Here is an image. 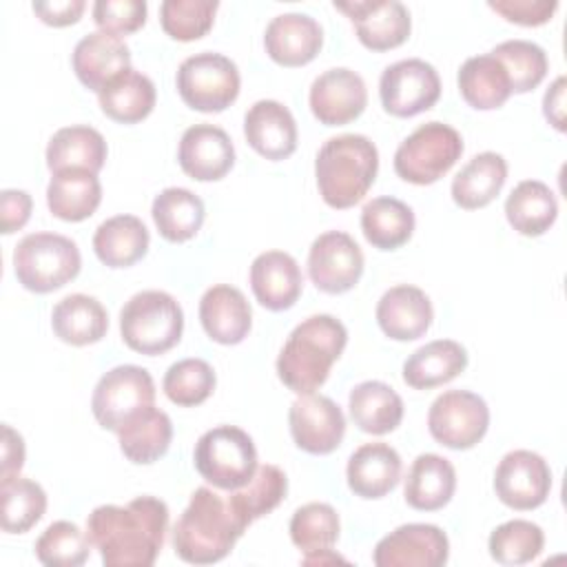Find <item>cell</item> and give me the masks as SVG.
Here are the masks:
<instances>
[{"label":"cell","instance_id":"cell-1","mask_svg":"<svg viewBox=\"0 0 567 567\" xmlns=\"http://www.w3.org/2000/svg\"><path fill=\"white\" fill-rule=\"evenodd\" d=\"M166 527L168 507L155 496L100 505L86 518L89 540L106 567H151L162 551Z\"/></svg>","mask_w":567,"mask_h":567},{"label":"cell","instance_id":"cell-2","mask_svg":"<svg viewBox=\"0 0 567 567\" xmlns=\"http://www.w3.org/2000/svg\"><path fill=\"white\" fill-rule=\"evenodd\" d=\"M348 343L346 326L332 315H312L288 334L279 357L277 374L295 394H310L321 388L332 363Z\"/></svg>","mask_w":567,"mask_h":567},{"label":"cell","instance_id":"cell-3","mask_svg":"<svg viewBox=\"0 0 567 567\" xmlns=\"http://www.w3.org/2000/svg\"><path fill=\"white\" fill-rule=\"evenodd\" d=\"M244 529L221 494L197 487L173 527V547L184 563L210 565L230 554Z\"/></svg>","mask_w":567,"mask_h":567},{"label":"cell","instance_id":"cell-4","mask_svg":"<svg viewBox=\"0 0 567 567\" xmlns=\"http://www.w3.org/2000/svg\"><path fill=\"white\" fill-rule=\"evenodd\" d=\"M379 151L359 133H343L323 142L315 159V177L321 199L330 208H350L363 199L377 179Z\"/></svg>","mask_w":567,"mask_h":567},{"label":"cell","instance_id":"cell-5","mask_svg":"<svg viewBox=\"0 0 567 567\" xmlns=\"http://www.w3.org/2000/svg\"><path fill=\"white\" fill-rule=\"evenodd\" d=\"M184 312L164 290H142L120 310L122 341L140 354H164L182 339Z\"/></svg>","mask_w":567,"mask_h":567},{"label":"cell","instance_id":"cell-6","mask_svg":"<svg viewBox=\"0 0 567 567\" xmlns=\"http://www.w3.org/2000/svg\"><path fill=\"white\" fill-rule=\"evenodd\" d=\"M80 268L78 244L58 233L24 235L13 248L16 277L31 292H53L73 281Z\"/></svg>","mask_w":567,"mask_h":567},{"label":"cell","instance_id":"cell-7","mask_svg":"<svg viewBox=\"0 0 567 567\" xmlns=\"http://www.w3.org/2000/svg\"><path fill=\"white\" fill-rule=\"evenodd\" d=\"M193 461L204 481L228 492L246 485L259 467L252 439L237 425L206 430L195 443Z\"/></svg>","mask_w":567,"mask_h":567},{"label":"cell","instance_id":"cell-8","mask_svg":"<svg viewBox=\"0 0 567 567\" xmlns=\"http://www.w3.org/2000/svg\"><path fill=\"white\" fill-rule=\"evenodd\" d=\"M461 133L443 122H425L394 153V171L403 182L425 186L441 179L461 157Z\"/></svg>","mask_w":567,"mask_h":567},{"label":"cell","instance_id":"cell-9","mask_svg":"<svg viewBox=\"0 0 567 567\" xmlns=\"http://www.w3.org/2000/svg\"><path fill=\"white\" fill-rule=\"evenodd\" d=\"M177 93L186 106L202 113H219L228 109L239 95L237 64L215 51L188 55L175 75Z\"/></svg>","mask_w":567,"mask_h":567},{"label":"cell","instance_id":"cell-10","mask_svg":"<svg viewBox=\"0 0 567 567\" xmlns=\"http://www.w3.org/2000/svg\"><path fill=\"white\" fill-rule=\"evenodd\" d=\"M155 405V383L146 368L117 365L100 377L91 396L95 421L111 432H117L128 419Z\"/></svg>","mask_w":567,"mask_h":567},{"label":"cell","instance_id":"cell-11","mask_svg":"<svg viewBox=\"0 0 567 567\" xmlns=\"http://www.w3.org/2000/svg\"><path fill=\"white\" fill-rule=\"evenodd\" d=\"M489 427V408L470 390H447L434 399L427 412V430L450 450L474 447Z\"/></svg>","mask_w":567,"mask_h":567},{"label":"cell","instance_id":"cell-12","mask_svg":"<svg viewBox=\"0 0 567 567\" xmlns=\"http://www.w3.org/2000/svg\"><path fill=\"white\" fill-rule=\"evenodd\" d=\"M379 97L394 117H412L432 109L441 97V78L436 69L421 60H399L381 73Z\"/></svg>","mask_w":567,"mask_h":567},{"label":"cell","instance_id":"cell-13","mask_svg":"<svg viewBox=\"0 0 567 567\" xmlns=\"http://www.w3.org/2000/svg\"><path fill=\"white\" fill-rule=\"evenodd\" d=\"M551 489L547 461L532 450L507 452L494 472V492L512 509L527 512L540 507Z\"/></svg>","mask_w":567,"mask_h":567},{"label":"cell","instance_id":"cell-14","mask_svg":"<svg viewBox=\"0 0 567 567\" xmlns=\"http://www.w3.org/2000/svg\"><path fill=\"white\" fill-rule=\"evenodd\" d=\"M308 275L321 292H348L363 275V252L348 233L328 230L308 250Z\"/></svg>","mask_w":567,"mask_h":567},{"label":"cell","instance_id":"cell-15","mask_svg":"<svg viewBox=\"0 0 567 567\" xmlns=\"http://www.w3.org/2000/svg\"><path fill=\"white\" fill-rule=\"evenodd\" d=\"M290 434L299 450L308 454L334 452L346 434V416L341 408L323 394H299L288 412Z\"/></svg>","mask_w":567,"mask_h":567},{"label":"cell","instance_id":"cell-16","mask_svg":"<svg viewBox=\"0 0 567 567\" xmlns=\"http://www.w3.org/2000/svg\"><path fill=\"white\" fill-rule=\"evenodd\" d=\"M450 540L430 523H408L383 536L372 554L377 567H441L447 563Z\"/></svg>","mask_w":567,"mask_h":567},{"label":"cell","instance_id":"cell-17","mask_svg":"<svg viewBox=\"0 0 567 567\" xmlns=\"http://www.w3.org/2000/svg\"><path fill=\"white\" fill-rule=\"evenodd\" d=\"M334 9L352 20L359 42L372 51L403 44L412 29L410 11L399 0H334Z\"/></svg>","mask_w":567,"mask_h":567},{"label":"cell","instance_id":"cell-18","mask_svg":"<svg viewBox=\"0 0 567 567\" xmlns=\"http://www.w3.org/2000/svg\"><path fill=\"white\" fill-rule=\"evenodd\" d=\"M312 115L326 126H343L357 120L368 104L363 78L346 66L328 69L315 78L308 93Z\"/></svg>","mask_w":567,"mask_h":567},{"label":"cell","instance_id":"cell-19","mask_svg":"<svg viewBox=\"0 0 567 567\" xmlns=\"http://www.w3.org/2000/svg\"><path fill=\"white\" fill-rule=\"evenodd\" d=\"M182 171L197 182H217L235 164V146L228 133L215 124H195L182 133L177 146Z\"/></svg>","mask_w":567,"mask_h":567},{"label":"cell","instance_id":"cell-20","mask_svg":"<svg viewBox=\"0 0 567 567\" xmlns=\"http://www.w3.org/2000/svg\"><path fill=\"white\" fill-rule=\"evenodd\" d=\"M434 319L430 297L412 286L399 284L385 290L377 303V323L394 341H414L423 337Z\"/></svg>","mask_w":567,"mask_h":567},{"label":"cell","instance_id":"cell-21","mask_svg":"<svg viewBox=\"0 0 567 567\" xmlns=\"http://www.w3.org/2000/svg\"><path fill=\"white\" fill-rule=\"evenodd\" d=\"M323 44L321 24L308 13L275 16L264 33L266 53L281 66H303L317 58Z\"/></svg>","mask_w":567,"mask_h":567},{"label":"cell","instance_id":"cell-22","mask_svg":"<svg viewBox=\"0 0 567 567\" xmlns=\"http://www.w3.org/2000/svg\"><path fill=\"white\" fill-rule=\"evenodd\" d=\"M250 288L255 299L272 310L281 312L297 303L303 277L297 259L284 250H266L250 264Z\"/></svg>","mask_w":567,"mask_h":567},{"label":"cell","instance_id":"cell-23","mask_svg":"<svg viewBox=\"0 0 567 567\" xmlns=\"http://www.w3.org/2000/svg\"><path fill=\"white\" fill-rule=\"evenodd\" d=\"M246 142L266 159L279 162L297 148V122L277 100H259L244 115Z\"/></svg>","mask_w":567,"mask_h":567},{"label":"cell","instance_id":"cell-24","mask_svg":"<svg viewBox=\"0 0 567 567\" xmlns=\"http://www.w3.org/2000/svg\"><path fill=\"white\" fill-rule=\"evenodd\" d=\"M199 321L204 332L221 343H241L252 326V310L244 292L228 284L210 286L199 299Z\"/></svg>","mask_w":567,"mask_h":567},{"label":"cell","instance_id":"cell-25","mask_svg":"<svg viewBox=\"0 0 567 567\" xmlns=\"http://www.w3.org/2000/svg\"><path fill=\"white\" fill-rule=\"evenodd\" d=\"M71 64L78 80L89 91L100 93L113 78L131 69V49L113 33L93 31L75 44Z\"/></svg>","mask_w":567,"mask_h":567},{"label":"cell","instance_id":"cell-26","mask_svg":"<svg viewBox=\"0 0 567 567\" xmlns=\"http://www.w3.org/2000/svg\"><path fill=\"white\" fill-rule=\"evenodd\" d=\"M401 467V456L392 445L363 443L348 458V487L361 498H383L399 485Z\"/></svg>","mask_w":567,"mask_h":567},{"label":"cell","instance_id":"cell-27","mask_svg":"<svg viewBox=\"0 0 567 567\" xmlns=\"http://www.w3.org/2000/svg\"><path fill=\"white\" fill-rule=\"evenodd\" d=\"M456 489L454 465L439 454L425 452L412 461L405 476V503L419 512H436L445 507Z\"/></svg>","mask_w":567,"mask_h":567},{"label":"cell","instance_id":"cell-28","mask_svg":"<svg viewBox=\"0 0 567 567\" xmlns=\"http://www.w3.org/2000/svg\"><path fill=\"white\" fill-rule=\"evenodd\" d=\"M467 368V350L452 339H436L414 350L403 363V381L414 390L450 383Z\"/></svg>","mask_w":567,"mask_h":567},{"label":"cell","instance_id":"cell-29","mask_svg":"<svg viewBox=\"0 0 567 567\" xmlns=\"http://www.w3.org/2000/svg\"><path fill=\"white\" fill-rule=\"evenodd\" d=\"M106 142L93 126H64L55 131L47 144V166L51 175L69 168H82L97 175L106 162Z\"/></svg>","mask_w":567,"mask_h":567},{"label":"cell","instance_id":"cell-30","mask_svg":"<svg viewBox=\"0 0 567 567\" xmlns=\"http://www.w3.org/2000/svg\"><path fill=\"white\" fill-rule=\"evenodd\" d=\"M507 179V162L501 153L474 155L452 179V199L465 210H476L496 199Z\"/></svg>","mask_w":567,"mask_h":567},{"label":"cell","instance_id":"cell-31","mask_svg":"<svg viewBox=\"0 0 567 567\" xmlns=\"http://www.w3.org/2000/svg\"><path fill=\"white\" fill-rule=\"evenodd\" d=\"M151 244L148 228L135 215H115L102 221L93 235V250L109 268H128L140 261Z\"/></svg>","mask_w":567,"mask_h":567},{"label":"cell","instance_id":"cell-32","mask_svg":"<svg viewBox=\"0 0 567 567\" xmlns=\"http://www.w3.org/2000/svg\"><path fill=\"white\" fill-rule=\"evenodd\" d=\"M102 202V184L95 173L69 168L51 175L47 186L49 210L64 221H82L91 217Z\"/></svg>","mask_w":567,"mask_h":567},{"label":"cell","instance_id":"cell-33","mask_svg":"<svg viewBox=\"0 0 567 567\" xmlns=\"http://www.w3.org/2000/svg\"><path fill=\"white\" fill-rule=\"evenodd\" d=\"M55 337L69 346L97 343L109 330L106 308L89 295L75 292L60 299L51 312Z\"/></svg>","mask_w":567,"mask_h":567},{"label":"cell","instance_id":"cell-34","mask_svg":"<svg viewBox=\"0 0 567 567\" xmlns=\"http://www.w3.org/2000/svg\"><path fill=\"white\" fill-rule=\"evenodd\" d=\"M122 454L137 465H148L162 458L173 441V423L171 416L151 405L128 419L117 432Z\"/></svg>","mask_w":567,"mask_h":567},{"label":"cell","instance_id":"cell-35","mask_svg":"<svg viewBox=\"0 0 567 567\" xmlns=\"http://www.w3.org/2000/svg\"><path fill=\"white\" fill-rule=\"evenodd\" d=\"M505 217L516 233L538 237L547 233L558 217L556 195L540 179H523L505 199Z\"/></svg>","mask_w":567,"mask_h":567},{"label":"cell","instance_id":"cell-36","mask_svg":"<svg viewBox=\"0 0 567 567\" xmlns=\"http://www.w3.org/2000/svg\"><path fill=\"white\" fill-rule=\"evenodd\" d=\"M350 419L361 432L388 434L401 425L403 401L383 381H363L350 390L348 396Z\"/></svg>","mask_w":567,"mask_h":567},{"label":"cell","instance_id":"cell-37","mask_svg":"<svg viewBox=\"0 0 567 567\" xmlns=\"http://www.w3.org/2000/svg\"><path fill=\"white\" fill-rule=\"evenodd\" d=\"M155 97L153 80L135 69L122 71L97 93L102 113L120 124H135L148 117L155 106Z\"/></svg>","mask_w":567,"mask_h":567},{"label":"cell","instance_id":"cell-38","mask_svg":"<svg viewBox=\"0 0 567 567\" xmlns=\"http://www.w3.org/2000/svg\"><path fill=\"white\" fill-rule=\"evenodd\" d=\"M458 91L472 109L492 111L509 100L512 82L505 66L492 53H483L461 64Z\"/></svg>","mask_w":567,"mask_h":567},{"label":"cell","instance_id":"cell-39","mask_svg":"<svg viewBox=\"0 0 567 567\" xmlns=\"http://www.w3.org/2000/svg\"><path fill=\"white\" fill-rule=\"evenodd\" d=\"M153 221L166 241L182 244L195 237L204 224L206 208L199 195L188 188L171 186L153 199Z\"/></svg>","mask_w":567,"mask_h":567},{"label":"cell","instance_id":"cell-40","mask_svg":"<svg viewBox=\"0 0 567 567\" xmlns=\"http://www.w3.org/2000/svg\"><path fill=\"white\" fill-rule=\"evenodd\" d=\"M361 230L374 248L396 250L414 233V210L396 197H374L361 210Z\"/></svg>","mask_w":567,"mask_h":567},{"label":"cell","instance_id":"cell-41","mask_svg":"<svg viewBox=\"0 0 567 567\" xmlns=\"http://www.w3.org/2000/svg\"><path fill=\"white\" fill-rule=\"evenodd\" d=\"M286 492L288 478L284 470L266 463L257 467V472L246 485L230 489L226 501L235 516L248 527L252 520L270 514L286 498Z\"/></svg>","mask_w":567,"mask_h":567},{"label":"cell","instance_id":"cell-42","mask_svg":"<svg viewBox=\"0 0 567 567\" xmlns=\"http://www.w3.org/2000/svg\"><path fill=\"white\" fill-rule=\"evenodd\" d=\"M0 523L7 534L29 532L47 512V492L40 483L13 476L0 483Z\"/></svg>","mask_w":567,"mask_h":567},{"label":"cell","instance_id":"cell-43","mask_svg":"<svg viewBox=\"0 0 567 567\" xmlns=\"http://www.w3.org/2000/svg\"><path fill=\"white\" fill-rule=\"evenodd\" d=\"M507 71L512 93L534 91L547 75L549 60L540 44L529 40H505L489 51Z\"/></svg>","mask_w":567,"mask_h":567},{"label":"cell","instance_id":"cell-44","mask_svg":"<svg viewBox=\"0 0 567 567\" xmlns=\"http://www.w3.org/2000/svg\"><path fill=\"white\" fill-rule=\"evenodd\" d=\"M545 547L543 529L523 518L507 520L498 525L487 540L489 556L501 565H525L540 556Z\"/></svg>","mask_w":567,"mask_h":567},{"label":"cell","instance_id":"cell-45","mask_svg":"<svg viewBox=\"0 0 567 567\" xmlns=\"http://www.w3.org/2000/svg\"><path fill=\"white\" fill-rule=\"evenodd\" d=\"M339 514L328 503H306L290 518V538L303 554L328 551L339 538Z\"/></svg>","mask_w":567,"mask_h":567},{"label":"cell","instance_id":"cell-46","mask_svg":"<svg viewBox=\"0 0 567 567\" xmlns=\"http://www.w3.org/2000/svg\"><path fill=\"white\" fill-rule=\"evenodd\" d=\"M91 551L89 534L71 520L51 523L35 540V556L47 567H80Z\"/></svg>","mask_w":567,"mask_h":567},{"label":"cell","instance_id":"cell-47","mask_svg":"<svg viewBox=\"0 0 567 567\" xmlns=\"http://www.w3.org/2000/svg\"><path fill=\"white\" fill-rule=\"evenodd\" d=\"M215 370L210 368L208 361L188 357L177 363H173L162 381L164 394L182 408H193L204 403L213 390H215Z\"/></svg>","mask_w":567,"mask_h":567},{"label":"cell","instance_id":"cell-48","mask_svg":"<svg viewBox=\"0 0 567 567\" xmlns=\"http://www.w3.org/2000/svg\"><path fill=\"white\" fill-rule=\"evenodd\" d=\"M217 9V0H164L159 4V22L173 40L193 42L208 33Z\"/></svg>","mask_w":567,"mask_h":567},{"label":"cell","instance_id":"cell-49","mask_svg":"<svg viewBox=\"0 0 567 567\" xmlns=\"http://www.w3.org/2000/svg\"><path fill=\"white\" fill-rule=\"evenodd\" d=\"M146 11L144 0H97L93 4V22L100 31L122 38L144 27Z\"/></svg>","mask_w":567,"mask_h":567},{"label":"cell","instance_id":"cell-50","mask_svg":"<svg viewBox=\"0 0 567 567\" xmlns=\"http://www.w3.org/2000/svg\"><path fill=\"white\" fill-rule=\"evenodd\" d=\"M487 7L509 22L523 27H540L551 20L558 9L556 0H489Z\"/></svg>","mask_w":567,"mask_h":567},{"label":"cell","instance_id":"cell-51","mask_svg":"<svg viewBox=\"0 0 567 567\" xmlns=\"http://www.w3.org/2000/svg\"><path fill=\"white\" fill-rule=\"evenodd\" d=\"M33 199L27 190L7 188L0 193V228L4 235L20 230L31 217Z\"/></svg>","mask_w":567,"mask_h":567},{"label":"cell","instance_id":"cell-52","mask_svg":"<svg viewBox=\"0 0 567 567\" xmlns=\"http://www.w3.org/2000/svg\"><path fill=\"white\" fill-rule=\"evenodd\" d=\"M84 0H53V2H33L35 16L51 27H69L80 20L84 13Z\"/></svg>","mask_w":567,"mask_h":567},{"label":"cell","instance_id":"cell-53","mask_svg":"<svg viewBox=\"0 0 567 567\" xmlns=\"http://www.w3.org/2000/svg\"><path fill=\"white\" fill-rule=\"evenodd\" d=\"M24 465V441L22 436L11 427H2V470H0V483L9 481L13 476H20V470Z\"/></svg>","mask_w":567,"mask_h":567},{"label":"cell","instance_id":"cell-54","mask_svg":"<svg viewBox=\"0 0 567 567\" xmlns=\"http://www.w3.org/2000/svg\"><path fill=\"white\" fill-rule=\"evenodd\" d=\"M543 113L554 128L565 131V78L563 75L556 78L547 89L543 97Z\"/></svg>","mask_w":567,"mask_h":567},{"label":"cell","instance_id":"cell-55","mask_svg":"<svg viewBox=\"0 0 567 567\" xmlns=\"http://www.w3.org/2000/svg\"><path fill=\"white\" fill-rule=\"evenodd\" d=\"M346 558H341L339 554H334L332 549L328 551H315V554H303L301 563L303 565H328V563H343Z\"/></svg>","mask_w":567,"mask_h":567}]
</instances>
